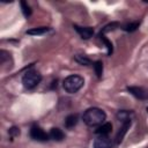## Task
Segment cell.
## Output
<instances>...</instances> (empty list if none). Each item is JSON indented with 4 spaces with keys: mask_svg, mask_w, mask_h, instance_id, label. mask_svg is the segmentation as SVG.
<instances>
[{
    "mask_svg": "<svg viewBox=\"0 0 148 148\" xmlns=\"http://www.w3.org/2000/svg\"><path fill=\"white\" fill-rule=\"evenodd\" d=\"M21 7H22V12H23L24 16L25 17H29L31 15V8H30V6L25 1H21Z\"/></svg>",
    "mask_w": 148,
    "mask_h": 148,
    "instance_id": "e0dca14e",
    "label": "cell"
},
{
    "mask_svg": "<svg viewBox=\"0 0 148 148\" xmlns=\"http://www.w3.org/2000/svg\"><path fill=\"white\" fill-rule=\"evenodd\" d=\"M83 83H84V80H83L82 76L73 74V75L67 76V77L64 80L62 86H64V89H65L67 92H69V94H75L76 91H79V90L83 87Z\"/></svg>",
    "mask_w": 148,
    "mask_h": 148,
    "instance_id": "7a4b0ae2",
    "label": "cell"
},
{
    "mask_svg": "<svg viewBox=\"0 0 148 148\" xmlns=\"http://www.w3.org/2000/svg\"><path fill=\"white\" fill-rule=\"evenodd\" d=\"M133 116L132 111H126V110H123V111H119L117 113V118L119 119V121L124 123V121H128L131 120V117Z\"/></svg>",
    "mask_w": 148,
    "mask_h": 148,
    "instance_id": "4fadbf2b",
    "label": "cell"
},
{
    "mask_svg": "<svg viewBox=\"0 0 148 148\" xmlns=\"http://www.w3.org/2000/svg\"><path fill=\"white\" fill-rule=\"evenodd\" d=\"M105 118H106L105 112L102 109H98V108H90V109L86 110L83 116H82V119H83L84 124L87 126H90V127L102 125L104 123Z\"/></svg>",
    "mask_w": 148,
    "mask_h": 148,
    "instance_id": "6da1fadb",
    "label": "cell"
},
{
    "mask_svg": "<svg viewBox=\"0 0 148 148\" xmlns=\"http://www.w3.org/2000/svg\"><path fill=\"white\" fill-rule=\"evenodd\" d=\"M138 27H139V22H133V23H128V24L124 25V30H126V31H134Z\"/></svg>",
    "mask_w": 148,
    "mask_h": 148,
    "instance_id": "ac0fdd59",
    "label": "cell"
},
{
    "mask_svg": "<svg viewBox=\"0 0 148 148\" xmlns=\"http://www.w3.org/2000/svg\"><path fill=\"white\" fill-rule=\"evenodd\" d=\"M30 136L35 141H40V142H45L50 139V135L42 127H39L37 125H35L30 128Z\"/></svg>",
    "mask_w": 148,
    "mask_h": 148,
    "instance_id": "277c9868",
    "label": "cell"
},
{
    "mask_svg": "<svg viewBox=\"0 0 148 148\" xmlns=\"http://www.w3.org/2000/svg\"><path fill=\"white\" fill-rule=\"evenodd\" d=\"M49 135H50V139H52V140H54V141H62V140L65 139L64 132H62L60 128H58V127L51 128Z\"/></svg>",
    "mask_w": 148,
    "mask_h": 148,
    "instance_id": "9c48e42d",
    "label": "cell"
},
{
    "mask_svg": "<svg viewBox=\"0 0 148 148\" xmlns=\"http://www.w3.org/2000/svg\"><path fill=\"white\" fill-rule=\"evenodd\" d=\"M112 145L109 135H98L94 141V148H110Z\"/></svg>",
    "mask_w": 148,
    "mask_h": 148,
    "instance_id": "8992f818",
    "label": "cell"
},
{
    "mask_svg": "<svg viewBox=\"0 0 148 148\" xmlns=\"http://www.w3.org/2000/svg\"><path fill=\"white\" fill-rule=\"evenodd\" d=\"M147 111H148V108H147Z\"/></svg>",
    "mask_w": 148,
    "mask_h": 148,
    "instance_id": "ffe728a7",
    "label": "cell"
},
{
    "mask_svg": "<svg viewBox=\"0 0 148 148\" xmlns=\"http://www.w3.org/2000/svg\"><path fill=\"white\" fill-rule=\"evenodd\" d=\"M50 31V28L47 27H39V28H32L27 31L28 35H34V36H39V35H45Z\"/></svg>",
    "mask_w": 148,
    "mask_h": 148,
    "instance_id": "8fae6325",
    "label": "cell"
},
{
    "mask_svg": "<svg viewBox=\"0 0 148 148\" xmlns=\"http://www.w3.org/2000/svg\"><path fill=\"white\" fill-rule=\"evenodd\" d=\"M111 131H112V124L111 123H103L102 125H99L95 130V133L97 135H109V133Z\"/></svg>",
    "mask_w": 148,
    "mask_h": 148,
    "instance_id": "ba28073f",
    "label": "cell"
},
{
    "mask_svg": "<svg viewBox=\"0 0 148 148\" xmlns=\"http://www.w3.org/2000/svg\"><path fill=\"white\" fill-rule=\"evenodd\" d=\"M99 38H101V39H102V42L106 45V47H108V54L110 56V54L112 53V43H111V42H110L105 36H104V34H102V32L99 34Z\"/></svg>",
    "mask_w": 148,
    "mask_h": 148,
    "instance_id": "5bb4252c",
    "label": "cell"
},
{
    "mask_svg": "<svg viewBox=\"0 0 148 148\" xmlns=\"http://www.w3.org/2000/svg\"><path fill=\"white\" fill-rule=\"evenodd\" d=\"M130 126H131V120L123 123V126H121V128L119 130V132L117 133V136H116V142L117 143H120L121 142V140H123V138H124V135L127 132V130H128Z\"/></svg>",
    "mask_w": 148,
    "mask_h": 148,
    "instance_id": "30bf717a",
    "label": "cell"
},
{
    "mask_svg": "<svg viewBox=\"0 0 148 148\" xmlns=\"http://www.w3.org/2000/svg\"><path fill=\"white\" fill-rule=\"evenodd\" d=\"M9 134H10V135H13V136L18 135V134H20V130H18V128H16V127H13V128H10V130H9Z\"/></svg>",
    "mask_w": 148,
    "mask_h": 148,
    "instance_id": "d6986e66",
    "label": "cell"
},
{
    "mask_svg": "<svg viewBox=\"0 0 148 148\" xmlns=\"http://www.w3.org/2000/svg\"><path fill=\"white\" fill-rule=\"evenodd\" d=\"M74 59H75V61L76 62H79L80 65H90L91 64V61H90V59H88L87 57H84V56H80V54H77V56H75L74 57Z\"/></svg>",
    "mask_w": 148,
    "mask_h": 148,
    "instance_id": "9a60e30c",
    "label": "cell"
},
{
    "mask_svg": "<svg viewBox=\"0 0 148 148\" xmlns=\"http://www.w3.org/2000/svg\"><path fill=\"white\" fill-rule=\"evenodd\" d=\"M74 29L77 31V34L83 39H89L94 34V29L91 27H80V25L74 24Z\"/></svg>",
    "mask_w": 148,
    "mask_h": 148,
    "instance_id": "52a82bcc",
    "label": "cell"
},
{
    "mask_svg": "<svg viewBox=\"0 0 148 148\" xmlns=\"http://www.w3.org/2000/svg\"><path fill=\"white\" fill-rule=\"evenodd\" d=\"M94 69H95L96 75L98 77H101L103 74V62L102 61H95L94 62Z\"/></svg>",
    "mask_w": 148,
    "mask_h": 148,
    "instance_id": "2e32d148",
    "label": "cell"
},
{
    "mask_svg": "<svg viewBox=\"0 0 148 148\" xmlns=\"http://www.w3.org/2000/svg\"><path fill=\"white\" fill-rule=\"evenodd\" d=\"M42 81V74L36 69H29L22 77V83L27 89L35 88Z\"/></svg>",
    "mask_w": 148,
    "mask_h": 148,
    "instance_id": "3957f363",
    "label": "cell"
},
{
    "mask_svg": "<svg viewBox=\"0 0 148 148\" xmlns=\"http://www.w3.org/2000/svg\"><path fill=\"white\" fill-rule=\"evenodd\" d=\"M127 90L139 99H148V89L143 87H127Z\"/></svg>",
    "mask_w": 148,
    "mask_h": 148,
    "instance_id": "5b68a950",
    "label": "cell"
},
{
    "mask_svg": "<svg viewBox=\"0 0 148 148\" xmlns=\"http://www.w3.org/2000/svg\"><path fill=\"white\" fill-rule=\"evenodd\" d=\"M77 124V114H69L65 118V126L67 128H73Z\"/></svg>",
    "mask_w": 148,
    "mask_h": 148,
    "instance_id": "7c38bea8",
    "label": "cell"
}]
</instances>
